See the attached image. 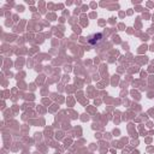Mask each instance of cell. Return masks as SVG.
I'll return each mask as SVG.
<instances>
[{
    "instance_id": "cell-1",
    "label": "cell",
    "mask_w": 154,
    "mask_h": 154,
    "mask_svg": "<svg viewBox=\"0 0 154 154\" xmlns=\"http://www.w3.org/2000/svg\"><path fill=\"white\" fill-rule=\"evenodd\" d=\"M101 40H102V34H101V32H97V34L91 35V36L88 38V43H89V45L95 46V45H96V43H99Z\"/></svg>"
}]
</instances>
